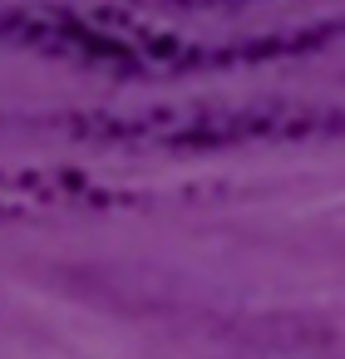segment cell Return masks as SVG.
Wrapping results in <instances>:
<instances>
[{
    "instance_id": "cell-2",
    "label": "cell",
    "mask_w": 345,
    "mask_h": 359,
    "mask_svg": "<svg viewBox=\"0 0 345 359\" xmlns=\"http://www.w3.org/2000/svg\"><path fill=\"white\" fill-rule=\"evenodd\" d=\"M74 138L99 143H153V148H237L261 138L340 133L345 109L320 104H247V109H138V114H74Z\"/></svg>"
},
{
    "instance_id": "cell-4",
    "label": "cell",
    "mask_w": 345,
    "mask_h": 359,
    "mask_svg": "<svg viewBox=\"0 0 345 359\" xmlns=\"http://www.w3.org/2000/svg\"><path fill=\"white\" fill-rule=\"evenodd\" d=\"M173 6H237V0H173Z\"/></svg>"
},
{
    "instance_id": "cell-1",
    "label": "cell",
    "mask_w": 345,
    "mask_h": 359,
    "mask_svg": "<svg viewBox=\"0 0 345 359\" xmlns=\"http://www.w3.org/2000/svg\"><path fill=\"white\" fill-rule=\"evenodd\" d=\"M0 45L35 50L50 60L134 69V74H193L212 65L266 60L311 45V35H266V40H197L168 25H153L109 6H11L0 11Z\"/></svg>"
},
{
    "instance_id": "cell-3",
    "label": "cell",
    "mask_w": 345,
    "mask_h": 359,
    "mask_svg": "<svg viewBox=\"0 0 345 359\" xmlns=\"http://www.w3.org/2000/svg\"><path fill=\"white\" fill-rule=\"evenodd\" d=\"M104 202H119L114 187L84 168H65V163L0 168V222H20L60 207H104Z\"/></svg>"
}]
</instances>
